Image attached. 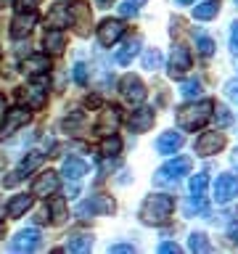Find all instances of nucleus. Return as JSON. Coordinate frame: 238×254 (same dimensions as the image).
<instances>
[{
  "instance_id": "obj_27",
  "label": "nucleus",
  "mask_w": 238,
  "mask_h": 254,
  "mask_svg": "<svg viewBox=\"0 0 238 254\" xmlns=\"http://www.w3.org/2000/svg\"><path fill=\"white\" fill-rule=\"evenodd\" d=\"M90 249H93L90 236H74L66 241V246H63V252H90Z\"/></svg>"
},
{
  "instance_id": "obj_25",
  "label": "nucleus",
  "mask_w": 238,
  "mask_h": 254,
  "mask_svg": "<svg viewBox=\"0 0 238 254\" xmlns=\"http://www.w3.org/2000/svg\"><path fill=\"white\" fill-rule=\"evenodd\" d=\"M138 51H140V37H130V40L124 43L122 51L117 53V61H119V64H130L135 56H138Z\"/></svg>"
},
{
  "instance_id": "obj_24",
  "label": "nucleus",
  "mask_w": 238,
  "mask_h": 254,
  "mask_svg": "<svg viewBox=\"0 0 238 254\" xmlns=\"http://www.w3.org/2000/svg\"><path fill=\"white\" fill-rule=\"evenodd\" d=\"M217 11H220V5L214 3V0H201V3L193 5V16H196V19H201V21L214 19V16H217Z\"/></svg>"
},
{
  "instance_id": "obj_29",
  "label": "nucleus",
  "mask_w": 238,
  "mask_h": 254,
  "mask_svg": "<svg viewBox=\"0 0 238 254\" xmlns=\"http://www.w3.org/2000/svg\"><path fill=\"white\" fill-rule=\"evenodd\" d=\"M180 95L182 98H198L201 95V79H185L180 85Z\"/></svg>"
},
{
  "instance_id": "obj_20",
  "label": "nucleus",
  "mask_w": 238,
  "mask_h": 254,
  "mask_svg": "<svg viewBox=\"0 0 238 254\" xmlns=\"http://www.w3.org/2000/svg\"><path fill=\"white\" fill-rule=\"evenodd\" d=\"M71 21L77 24L79 35H87V27H90V8L85 3H74L71 5Z\"/></svg>"
},
{
  "instance_id": "obj_41",
  "label": "nucleus",
  "mask_w": 238,
  "mask_h": 254,
  "mask_svg": "<svg viewBox=\"0 0 238 254\" xmlns=\"http://www.w3.org/2000/svg\"><path fill=\"white\" fill-rule=\"evenodd\" d=\"M225 93H228V98L238 101V82H236V79H233V82H228V85H225Z\"/></svg>"
},
{
  "instance_id": "obj_33",
  "label": "nucleus",
  "mask_w": 238,
  "mask_h": 254,
  "mask_svg": "<svg viewBox=\"0 0 238 254\" xmlns=\"http://www.w3.org/2000/svg\"><path fill=\"white\" fill-rule=\"evenodd\" d=\"M188 246H190V252H209V241H206L204 233H193L190 241H188Z\"/></svg>"
},
{
  "instance_id": "obj_46",
  "label": "nucleus",
  "mask_w": 238,
  "mask_h": 254,
  "mask_svg": "<svg viewBox=\"0 0 238 254\" xmlns=\"http://www.w3.org/2000/svg\"><path fill=\"white\" fill-rule=\"evenodd\" d=\"M3 111H5V101L0 98V114H3Z\"/></svg>"
},
{
  "instance_id": "obj_15",
  "label": "nucleus",
  "mask_w": 238,
  "mask_h": 254,
  "mask_svg": "<svg viewBox=\"0 0 238 254\" xmlns=\"http://www.w3.org/2000/svg\"><path fill=\"white\" fill-rule=\"evenodd\" d=\"M61 172H63V178H66V180H79V178H85V175H87V162H85V159H79V156H69V159H63Z\"/></svg>"
},
{
  "instance_id": "obj_45",
  "label": "nucleus",
  "mask_w": 238,
  "mask_h": 254,
  "mask_svg": "<svg viewBox=\"0 0 238 254\" xmlns=\"http://www.w3.org/2000/svg\"><path fill=\"white\" fill-rule=\"evenodd\" d=\"M95 3H98V5H101V8H109V5H111V3H114V0H95Z\"/></svg>"
},
{
  "instance_id": "obj_34",
  "label": "nucleus",
  "mask_w": 238,
  "mask_h": 254,
  "mask_svg": "<svg viewBox=\"0 0 238 254\" xmlns=\"http://www.w3.org/2000/svg\"><path fill=\"white\" fill-rule=\"evenodd\" d=\"M143 3H146V0H124V3L119 5V13H122V16H135L140 11Z\"/></svg>"
},
{
  "instance_id": "obj_14",
  "label": "nucleus",
  "mask_w": 238,
  "mask_h": 254,
  "mask_svg": "<svg viewBox=\"0 0 238 254\" xmlns=\"http://www.w3.org/2000/svg\"><path fill=\"white\" fill-rule=\"evenodd\" d=\"M154 119H156L154 109H138L127 119V127H130V132H148L154 127Z\"/></svg>"
},
{
  "instance_id": "obj_5",
  "label": "nucleus",
  "mask_w": 238,
  "mask_h": 254,
  "mask_svg": "<svg viewBox=\"0 0 238 254\" xmlns=\"http://www.w3.org/2000/svg\"><path fill=\"white\" fill-rule=\"evenodd\" d=\"M238 196V178L236 175H220L214 180V201L217 204H228Z\"/></svg>"
},
{
  "instance_id": "obj_10",
  "label": "nucleus",
  "mask_w": 238,
  "mask_h": 254,
  "mask_svg": "<svg viewBox=\"0 0 238 254\" xmlns=\"http://www.w3.org/2000/svg\"><path fill=\"white\" fill-rule=\"evenodd\" d=\"M37 246H40V230H35V228L19 230V233L11 238V249L13 252H35Z\"/></svg>"
},
{
  "instance_id": "obj_36",
  "label": "nucleus",
  "mask_w": 238,
  "mask_h": 254,
  "mask_svg": "<svg viewBox=\"0 0 238 254\" xmlns=\"http://www.w3.org/2000/svg\"><path fill=\"white\" fill-rule=\"evenodd\" d=\"M214 119H217V127H228L230 122H233V114H230L225 106H217V111H214Z\"/></svg>"
},
{
  "instance_id": "obj_16",
  "label": "nucleus",
  "mask_w": 238,
  "mask_h": 254,
  "mask_svg": "<svg viewBox=\"0 0 238 254\" xmlns=\"http://www.w3.org/2000/svg\"><path fill=\"white\" fill-rule=\"evenodd\" d=\"M37 24V13L35 11H21L19 16L13 19L11 24V35L13 37H24V35H29V29Z\"/></svg>"
},
{
  "instance_id": "obj_47",
  "label": "nucleus",
  "mask_w": 238,
  "mask_h": 254,
  "mask_svg": "<svg viewBox=\"0 0 238 254\" xmlns=\"http://www.w3.org/2000/svg\"><path fill=\"white\" fill-rule=\"evenodd\" d=\"M178 3H180V5H190L193 0H178Z\"/></svg>"
},
{
  "instance_id": "obj_44",
  "label": "nucleus",
  "mask_w": 238,
  "mask_h": 254,
  "mask_svg": "<svg viewBox=\"0 0 238 254\" xmlns=\"http://www.w3.org/2000/svg\"><path fill=\"white\" fill-rule=\"evenodd\" d=\"M230 238H236V241H238V222H236L233 228H230Z\"/></svg>"
},
{
  "instance_id": "obj_21",
  "label": "nucleus",
  "mask_w": 238,
  "mask_h": 254,
  "mask_svg": "<svg viewBox=\"0 0 238 254\" xmlns=\"http://www.w3.org/2000/svg\"><path fill=\"white\" fill-rule=\"evenodd\" d=\"M51 69V61H48L45 53H37V56H29V59H24V71H29V74H45V71Z\"/></svg>"
},
{
  "instance_id": "obj_1",
  "label": "nucleus",
  "mask_w": 238,
  "mask_h": 254,
  "mask_svg": "<svg viewBox=\"0 0 238 254\" xmlns=\"http://www.w3.org/2000/svg\"><path fill=\"white\" fill-rule=\"evenodd\" d=\"M172 209H175V198L167 196V193H154L148 196L140 206V220L146 225H164L167 220L172 217Z\"/></svg>"
},
{
  "instance_id": "obj_30",
  "label": "nucleus",
  "mask_w": 238,
  "mask_h": 254,
  "mask_svg": "<svg viewBox=\"0 0 238 254\" xmlns=\"http://www.w3.org/2000/svg\"><path fill=\"white\" fill-rule=\"evenodd\" d=\"M48 209H51L56 225H61V222L66 220V204H63V198H53V201L48 204Z\"/></svg>"
},
{
  "instance_id": "obj_43",
  "label": "nucleus",
  "mask_w": 238,
  "mask_h": 254,
  "mask_svg": "<svg viewBox=\"0 0 238 254\" xmlns=\"http://www.w3.org/2000/svg\"><path fill=\"white\" fill-rule=\"evenodd\" d=\"M19 180H21V172H13L11 178H5V186L11 188V186H16V183H19Z\"/></svg>"
},
{
  "instance_id": "obj_3",
  "label": "nucleus",
  "mask_w": 238,
  "mask_h": 254,
  "mask_svg": "<svg viewBox=\"0 0 238 254\" xmlns=\"http://www.w3.org/2000/svg\"><path fill=\"white\" fill-rule=\"evenodd\" d=\"M190 172V159L188 156H178V159H170L164 167H159L156 175H154V183L156 186H172L178 183L182 175Z\"/></svg>"
},
{
  "instance_id": "obj_11",
  "label": "nucleus",
  "mask_w": 238,
  "mask_h": 254,
  "mask_svg": "<svg viewBox=\"0 0 238 254\" xmlns=\"http://www.w3.org/2000/svg\"><path fill=\"white\" fill-rule=\"evenodd\" d=\"M188 69H190V53H188V48L175 45L172 48V56H170V77H178L180 79Z\"/></svg>"
},
{
  "instance_id": "obj_37",
  "label": "nucleus",
  "mask_w": 238,
  "mask_h": 254,
  "mask_svg": "<svg viewBox=\"0 0 238 254\" xmlns=\"http://www.w3.org/2000/svg\"><path fill=\"white\" fill-rule=\"evenodd\" d=\"M74 79H77L79 85H87V66H85L82 61L74 64Z\"/></svg>"
},
{
  "instance_id": "obj_32",
  "label": "nucleus",
  "mask_w": 238,
  "mask_h": 254,
  "mask_svg": "<svg viewBox=\"0 0 238 254\" xmlns=\"http://www.w3.org/2000/svg\"><path fill=\"white\" fill-rule=\"evenodd\" d=\"M143 66L151 69V71L159 69V66H162V53H159L156 48H148V51L143 53Z\"/></svg>"
},
{
  "instance_id": "obj_38",
  "label": "nucleus",
  "mask_w": 238,
  "mask_h": 254,
  "mask_svg": "<svg viewBox=\"0 0 238 254\" xmlns=\"http://www.w3.org/2000/svg\"><path fill=\"white\" fill-rule=\"evenodd\" d=\"M37 5H40V0H16V8H19V11H35Z\"/></svg>"
},
{
  "instance_id": "obj_49",
  "label": "nucleus",
  "mask_w": 238,
  "mask_h": 254,
  "mask_svg": "<svg viewBox=\"0 0 238 254\" xmlns=\"http://www.w3.org/2000/svg\"><path fill=\"white\" fill-rule=\"evenodd\" d=\"M233 162L238 164V148H236V154H233Z\"/></svg>"
},
{
  "instance_id": "obj_35",
  "label": "nucleus",
  "mask_w": 238,
  "mask_h": 254,
  "mask_svg": "<svg viewBox=\"0 0 238 254\" xmlns=\"http://www.w3.org/2000/svg\"><path fill=\"white\" fill-rule=\"evenodd\" d=\"M196 48H198V53H201V56H212L214 53V43H212V37H206V35L196 37Z\"/></svg>"
},
{
  "instance_id": "obj_13",
  "label": "nucleus",
  "mask_w": 238,
  "mask_h": 254,
  "mask_svg": "<svg viewBox=\"0 0 238 254\" xmlns=\"http://www.w3.org/2000/svg\"><path fill=\"white\" fill-rule=\"evenodd\" d=\"M122 35H124V24L119 21V19H106V21H101V27H98V40H101V45H114Z\"/></svg>"
},
{
  "instance_id": "obj_7",
  "label": "nucleus",
  "mask_w": 238,
  "mask_h": 254,
  "mask_svg": "<svg viewBox=\"0 0 238 254\" xmlns=\"http://www.w3.org/2000/svg\"><path fill=\"white\" fill-rule=\"evenodd\" d=\"M24 101H27V106L29 109H43L45 106V101H48V82L45 79H35L32 85H27L24 87Z\"/></svg>"
},
{
  "instance_id": "obj_26",
  "label": "nucleus",
  "mask_w": 238,
  "mask_h": 254,
  "mask_svg": "<svg viewBox=\"0 0 238 254\" xmlns=\"http://www.w3.org/2000/svg\"><path fill=\"white\" fill-rule=\"evenodd\" d=\"M43 159H45V154H40V151H29V154L21 159L19 172H21V175H29L32 170H37V167L43 164Z\"/></svg>"
},
{
  "instance_id": "obj_6",
  "label": "nucleus",
  "mask_w": 238,
  "mask_h": 254,
  "mask_svg": "<svg viewBox=\"0 0 238 254\" xmlns=\"http://www.w3.org/2000/svg\"><path fill=\"white\" fill-rule=\"evenodd\" d=\"M29 122V111L16 106V109H8L5 111V119H3V127H0V138H11V135L19 130V127H24Z\"/></svg>"
},
{
  "instance_id": "obj_17",
  "label": "nucleus",
  "mask_w": 238,
  "mask_h": 254,
  "mask_svg": "<svg viewBox=\"0 0 238 254\" xmlns=\"http://www.w3.org/2000/svg\"><path fill=\"white\" fill-rule=\"evenodd\" d=\"M117 125H119V109L111 106V109L101 111V119L95 122V130L101 135H111V132H117Z\"/></svg>"
},
{
  "instance_id": "obj_23",
  "label": "nucleus",
  "mask_w": 238,
  "mask_h": 254,
  "mask_svg": "<svg viewBox=\"0 0 238 254\" xmlns=\"http://www.w3.org/2000/svg\"><path fill=\"white\" fill-rule=\"evenodd\" d=\"M45 48L51 53H63V48H66V37H63V32L61 29L45 32Z\"/></svg>"
},
{
  "instance_id": "obj_18",
  "label": "nucleus",
  "mask_w": 238,
  "mask_h": 254,
  "mask_svg": "<svg viewBox=\"0 0 238 254\" xmlns=\"http://www.w3.org/2000/svg\"><path fill=\"white\" fill-rule=\"evenodd\" d=\"M180 146H182V135L180 132H162V135H159V140H156V151H159V154H164V156L180 151Z\"/></svg>"
},
{
  "instance_id": "obj_50",
  "label": "nucleus",
  "mask_w": 238,
  "mask_h": 254,
  "mask_svg": "<svg viewBox=\"0 0 238 254\" xmlns=\"http://www.w3.org/2000/svg\"><path fill=\"white\" fill-rule=\"evenodd\" d=\"M236 5H238V0H236Z\"/></svg>"
},
{
  "instance_id": "obj_31",
  "label": "nucleus",
  "mask_w": 238,
  "mask_h": 254,
  "mask_svg": "<svg viewBox=\"0 0 238 254\" xmlns=\"http://www.w3.org/2000/svg\"><path fill=\"white\" fill-rule=\"evenodd\" d=\"M206 186H209V178H206V175H193V178H190V193L196 198H204Z\"/></svg>"
},
{
  "instance_id": "obj_12",
  "label": "nucleus",
  "mask_w": 238,
  "mask_h": 254,
  "mask_svg": "<svg viewBox=\"0 0 238 254\" xmlns=\"http://www.w3.org/2000/svg\"><path fill=\"white\" fill-rule=\"evenodd\" d=\"M59 190V175H56L53 170H48L43 175H37V180L32 183V196H51Z\"/></svg>"
},
{
  "instance_id": "obj_28",
  "label": "nucleus",
  "mask_w": 238,
  "mask_h": 254,
  "mask_svg": "<svg viewBox=\"0 0 238 254\" xmlns=\"http://www.w3.org/2000/svg\"><path fill=\"white\" fill-rule=\"evenodd\" d=\"M119 151H122V140H119L117 135H106V138H103V143H101V156L111 159V156H117Z\"/></svg>"
},
{
  "instance_id": "obj_42",
  "label": "nucleus",
  "mask_w": 238,
  "mask_h": 254,
  "mask_svg": "<svg viewBox=\"0 0 238 254\" xmlns=\"http://www.w3.org/2000/svg\"><path fill=\"white\" fill-rule=\"evenodd\" d=\"M109 252H135V246H130V244H114V246H111V249Z\"/></svg>"
},
{
  "instance_id": "obj_4",
  "label": "nucleus",
  "mask_w": 238,
  "mask_h": 254,
  "mask_svg": "<svg viewBox=\"0 0 238 254\" xmlns=\"http://www.w3.org/2000/svg\"><path fill=\"white\" fill-rule=\"evenodd\" d=\"M109 212H114V201L109 196H90L82 204H77V214L82 220L93 217V214H109Z\"/></svg>"
},
{
  "instance_id": "obj_8",
  "label": "nucleus",
  "mask_w": 238,
  "mask_h": 254,
  "mask_svg": "<svg viewBox=\"0 0 238 254\" xmlns=\"http://www.w3.org/2000/svg\"><path fill=\"white\" fill-rule=\"evenodd\" d=\"M119 90H122V95L130 103H140L143 98H146V85H143L135 74H124L122 79H119Z\"/></svg>"
},
{
  "instance_id": "obj_39",
  "label": "nucleus",
  "mask_w": 238,
  "mask_h": 254,
  "mask_svg": "<svg viewBox=\"0 0 238 254\" xmlns=\"http://www.w3.org/2000/svg\"><path fill=\"white\" fill-rule=\"evenodd\" d=\"M159 252H162V254H178V252H180V246H178V244H172V241H164L162 246H159Z\"/></svg>"
},
{
  "instance_id": "obj_48",
  "label": "nucleus",
  "mask_w": 238,
  "mask_h": 254,
  "mask_svg": "<svg viewBox=\"0 0 238 254\" xmlns=\"http://www.w3.org/2000/svg\"><path fill=\"white\" fill-rule=\"evenodd\" d=\"M3 167H5V159H3V156H0V170H3Z\"/></svg>"
},
{
  "instance_id": "obj_19",
  "label": "nucleus",
  "mask_w": 238,
  "mask_h": 254,
  "mask_svg": "<svg viewBox=\"0 0 238 254\" xmlns=\"http://www.w3.org/2000/svg\"><path fill=\"white\" fill-rule=\"evenodd\" d=\"M69 21H71V5H63V3H56L51 8V13H48V24L56 29H61V27H69Z\"/></svg>"
},
{
  "instance_id": "obj_2",
  "label": "nucleus",
  "mask_w": 238,
  "mask_h": 254,
  "mask_svg": "<svg viewBox=\"0 0 238 254\" xmlns=\"http://www.w3.org/2000/svg\"><path fill=\"white\" fill-rule=\"evenodd\" d=\"M212 111H214V103L212 101H198V103H188V106L178 109V125H180V130L193 132V130H198V127H204L206 119L212 117Z\"/></svg>"
},
{
  "instance_id": "obj_40",
  "label": "nucleus",
  "mask_w": 238,
  "mask_h": 254,
  "mask_svg": "<svg viewBox=\"0 0 238 254\" xmlns=\"http://www.w3.org/2000/svg\"><path fill=\"white\" fill-rule=\"evenodd\" d=\"M230 51L238 53V21L233 24V29H230Z\"/></svg>"
},
{
  "instance_id": "obj_22",
  "label": "nucleus",
  "mask_w": 238,
  "mask_h": 254,
  "mask_svg": "<svg viewBox=\"0 0 238 254\" xmlns=\"http://www.w3.org/2000/svg\"><path fill=\"white\" fill-rule=\"evenodd\" d=\"M32 206V196H27V193H19V196H13L11 201H8V206H5V212H8V217H21L24 212H27Z\"/></svg>"
},
{
  "instance_id": "obj_9",
  "label": "nucleus",
  "mask_w": 238,
  "mask_h": 254,
  "mask_svg": "<svg viewBox=\"0 0 238 254\" xmlns=\"http://www.w3.org/2000/svg\"><path fill=\"white\" fill-rule=\"evenodd\" d=\"M225 146V135L222 132H204L201 138L196 140V154L198 156H212V154H217V151Z\"/></svg>"
}]
</instances>
